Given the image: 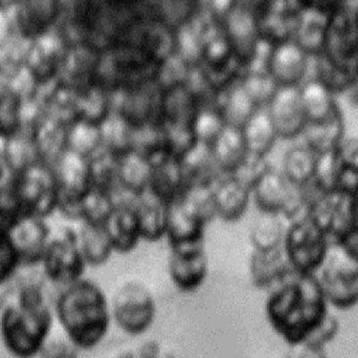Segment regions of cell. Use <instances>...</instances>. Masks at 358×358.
I'll list each match as a JSON object with an SVG mask.
<instances>
[{"instance_id": "60d3db41", "label": "cell", "mask_w": 358, "mask_h": 358, "mask_svg": "<svg viewBox=\"0 0 358 358\" xmlns=\"http://www.w3.org/2000/svg\"><path fill=\"white\" fill-rule=\"evenodd\" d=\"M336 243L338 244L350 258L358 262V223Z\"/></svg>"}, {"instance_id": "f546056e", "label": "cell", "mask_w": 358, "mask_h": 358, "mask_svg": "<svg viewBox=\"0 0 358 358\" xmlns=\"http://www.w3.org/2000/svg\"><path fill=\"white\" fill-rule=\"evenodd\" d=\"M242 130L248 153L260 157L271 151L279 137L268 113H254Z\"/></svg>"}, {"instance_id": "ab89813d", "label": "cell", "mask_w": 358, "mask_h": 358, "mask_svg": "<svg viewBox=\"0 0 358 358\" xmlns=\"http://www.w3.org/2000/svg\"><path fill=\"white\" fill-rule=\"evenodd\" d=\"M223 128L224 126L217 116L213 113H203L196 120L193 130L197 141L202 144L212 146Z\"/></svg>"}, {"instance_id": "5b68a950", "label": "cell", "mask_w": 358, "mask_h": 358, "mask_svg": "<svg viewBox=\"0 0 358 358\" xmlns=\"http://www.w3.org/2000/svg\"><path fill=\"white\" fill-rule=\"evenodd\" d=\"M317 56L357 79L358 6L344 2L329 13L323 50Z\"/></svg>"}, {"instance_id": "8fae6325", "label": "cell", "mask_w": 358, "mask_h": 358, "mask_svg": "<svg viewBox=\"0 0 358 358\" xmlns=\"http://www.w3.org/2000/svg\"><path fill=\"white\" fill-rule=\"evenodd\" d=\"M155 315V298L142 284L130 282L117 290L113 301V317L126 333H145L152 326Z\"/></svg>"}, {"instance_id": "8d00e7d4", "label": "cell", "mask_w": 358, "mask_h": 358, "mask_svg": "<svg viewBox=\"0 0 358 358\" xmlns=\"http://www.w3.org/2000/svg\"><path fill=\"white\" fill-rule=\"evenodd\" d=\"M252 109H254V103L252 99H250L248 92L238 90L233 95L227 105V119L229 126L243 130L248 120L254 115Z\"/></svg>"}, {"instance_id": "d6986e66", "label": "cell", "mask_w": 358, "mask_h": 358, "mask_svg": "<svg viewBox=\"0 0 358 358\" xmlns=\"http://www.w3.org/2000/svg\"><path fill=\"white\" fill-rule=\"evenodd\" d=\"M309 55L296 41H284L271 55L273 79L281 86H298L308 71Z\"/></svg>"}, {"instance_id": "b9f144b4", "label": "cell", "mask_w": 358, "mask_h": 358, "mask_svg": "<svg viewBox=\"0 0 358 358\" xmlns=\"http://www.w3.org/2000/svg\"><path fill=\"white\" fill-rule=\"evenodd\" d=\"M159 352V346L155 343H149V344H145L143 346L142 350H141V353H142V357H153Z\"/></svg>"}, {"instance_id": "5bb4252c", "label": "cell", "mask_w": 358, "mask_h": 358, "mask_svg": "<svg viewBox=\"0 0 358 358\" xmlns=\"http://www.w3.org/2000/svg\"><path fill=\"white\" fill-rule=\"evenodd\" d=\"M208 223L187 209L179 201L170 205L167 233L171 250H189L204 247V233Z\"/></svg>"}, {"instance_id": "1f68e13d", "label": "cell", "mask_w": 358, "mask_h": 358, "mask_svg": "<svg viewBox=\"0 0 358 358\" xmlns=\"http://www.w3.org/2000/svg\"><path fill=\"white\" fill-rule=\"evenodd\" d=\"M317 153L308 146H296L290 149L284 158V176L292 184L305 187L315 178Z\"/></svg>"}, {"instance_id": "e575fe53", "label": "cell", "mask_w": 358, "mask_h": 358, "mask_svg": "<svg viewBox=\"0 0 358 358\" xmlns=\"http://www.w3.org/2000/svg\"><path fill=\"white\" fill-rule=\"evenodd\" d=\"M115 204L107 191L92 187L80 204V219L84 223L104 226Z\"/></svg>"}, {"instance_id": "836d02e7", "label": "cell", "mask_w": 358, "mask_h": 358, "mask_svg": "<svg viewBox=\"0 0 358 358\" xmlns=\"http://www.w3.org/2000/svg\"><path fill=\"white\" fill-rule=\"evenodd\" d=\"M24 103L10 81V88L0 95V138L6 140L21 130L24 121Z\"/></svg>"}, {"instance_id": "e0dca14e", "label": "cell", "mask_w": 358, "mask_h": 358, "mask_svg": "<svg viewBox=\"0 0 358 358\" xmlns=\"http://www.w3.org/2000/svg\"><path fill=\"white\" fill-rule=\"evenodd\" d=\"M61 48L48 34L29 41L25 53L24 71L38 85L54 79L60 67Z\"/></svg>"}, {"instance_id": "7c38bea8", "label": "cell", "mask_w": 358, "mask_h": 358, "mask_svg": "<svg viewBox=\"0 0 358 358\" xmlns=\"http://www.w3.org/2000/svg\"><path fill=\"white\" fill-rule=\"evenodd\" d=\"M42 262L46 277L54 283L71 285L81 280L86 261L79 235L71 228L61 230L48 242Z\"/></svg>"}, {"instance_id": "74e56055", "label": "cell", "mask_w": 358, "mask_h": 358, "mask_svg": "<svg viewBox=\"0 0 358 358\" xmlns=\"http://www.w3.org/2000/svg\"><path fill=\"white\" fill-rule=\"evenodd\" d=\"M20 264V256L10 233L0 230V285L13 277Z\"/></svg>"}, {"instance_id": "d6a6232c", "label": "cell", "mask_w": 358, "mask_h": 358, "mask_svg": "<svg viewBox=\"0 0 358 358\" xmlns=\"http://www.w3.org/2000/svg\"><path fill=\"white\" fill-rule=\"evenodd\" d=\"M80 246L87 264L99 266L110 258L113 250L105 226L84 223L79 235Z\"/></svg>"}, {"instance_id": "d4e9b609", "label": "cell", "mask_w": 358, "mask_h": 358, "mask_svg": "<svg viewBox=\"0 0 358 358\" xmlns=\"http://www.w3.org/2000/svg\"><path fill=\"white\" fill-rule=\"evenodd\" d=\"M140 223L142 239L157 242L165 237L169 219L170 204L155 197L152 193L142 198L134 205Z\"/></svg>"}, {"instance_id": "6da1fadb", "label": "cell", "mask_w": 358, "mask_h": 358, "mask_svg": "<svg viewBox=\"0 0 358 358\" xmlns=\"http://www.w3.org/2000/svg\"><path fill=\"white\" fill-rule=\"evenodd\" d=\"M327 302L313 273L292 271L267 300V319L287 344L296 347L327 317Z\"/></svg>"}, {"instance_id": "ee69618b", "label": "cell", "mask_w": 358, "mask_h": 358, "mask_svg": "<svg viewBox=\"0 0 358 358\" xmlns=\"http://www.w3.org/2000/svg\"><path fill=\"white\" fill-rule=\"evenodd\" d=\"M353 200H355V220L358 223V191L357 193H353Z\"/></svg>"}, {"instance_id": "603a6c76", "label": "cell", "mask_w": 358, "mask_h": 358, "mask_svg": "<svg viewBox=\"0 0 358 358\" xmlns=\"http://www.w3.org/2000/svg\"><path fill=\"white\" fill-rule=\"evenodd\" d=\"M300 94L307 124L325 121L341 111L334 98L336 95L317 78L309 80L300 88Z\"/></svg>"}, {"instance_id": "7bdbcfd3", "label": "cell", "mask_w": 358, "mask_h": 358, "mask_svg": "<svg viewBox=\"0 0 358 358\" xmlns=\"http://www.w3.org/2000/svg\"><path fill=\"white\" fill-rule=\"evenodd\" d=\"M6 163H4L3 156L0 153V185L6 180Z\"/></svg>"}, {"instance_id": "30bf717a", "label": "cell", "mask_w": 358, "mask_h": 358, "mask_svg": "<svg viewBox=\"0 0 358 358\" xmlns=\"http://www.w3.org/2000/svg\"><path fill=\"white\" fill-rule=\"evenodd\" d=\"M252 191L261 212L280 214L288 220H296L301 212H306V198L302 187L292 184L279 172L267 170Z\"/></svg>"}, {"instance_id": "d590c367", "label": "cell", "mask_w": 358, "mask_h": 358, "mask_svg": "<svg viewBox=\"0 0 358 358\" xmlns=\"http://www.w3.org/2000/svg\"><path fill=\"white\" fill-rule=\"evenodd\" d=\"M102 141V134L98 125L92 122L79 120L67 132V149L83 157L94 153Z\"/></svg>"}, {"instance_id": "9a60e30c", "label": "cell", "mask_w": 358, "mask_h": 358, "mask_svg": "<svg viewBox=\"0 0 358 358\" xmlns=\"http://www.w3.org/2000/svg\"><path fill=\"white\" fill-rule=\"evenodd\" d=\"M10 235L20 256L21 264L42 262L50 242V229L43 218L23 216L10 229Z\"/></svg>"}, {"instance_id": "4316f807", "label": "cell", "mask_w": 358, "mask_h": 358, "mask_svg": "<svg viewBox=\"0 0 358 358\" xmlns=\"http://www.w3.org/2000/svg\"><path fill=\"white\" fill-rule=\"evenodd\" d=\"M306 146L315 153L334 151L344 140L345 122L342 111L319 123H308L305 128Z\"/></svg>"}, {"instance_id": "4fadbf2b", "label": "cell", "mask_w": 358, "mask_h": 358, "mask_svg": "<svg viewBox=\"0 0 358 358\" xmlns=\"http://www.w3.org/2000/svg\"><path fill=\"white\" fill-rule=\"evenodd\" d=\"M268 113L278 136L294 139L302 135L307 125V118L301 100L300 88L281 86L275 90Z\"/></svg>"}, {"instance_id": "ba28073f", "label": "cell", "mask_w": 358, "mask_h": 358, "mask_svg": "<svg viewBox=\"0 0 358 358\" xmlns=\"http://www.w3.org/2000/svg\"><path fill=\"white\" fill-rule=\"evenodd\" d=\"M320 280L328 302L336 308L348 310L358 304V262L338 244L329 248Z\"/></svg>"}, {"instance_id": "ac0fdd59", "label": "cell", "mask_w": 358, "mask_h": 358, "mask_svg": "<svg viewBox=\"0 0 358 358\" xmlns=\"http://www.w3.org/2000/svg\"><path fill=\"white\" fill-rule=\"evenodd\" d=\"M171 252L169 275L174 285L183 292H193L201 287L208 275L204 247Z\"/></svg>"}, {"instance_id": "7a4b0ae2", "label": "cell", "mask_w": 358, "mask_h": 358, "mask_svg": "<svg viewBox=\"0 0 358 358\" xmlns=\"http://www.w3.org/2000/svg\"><path fill=\"white\" fill-rule=\"evenodd\" d=\"M59 321L76 347L90 349L102 342L110 326L106 296L96 284L79 280L57 301Z\"/></svg>"}, {"instance_id": "8992f818", "label": "cell", "mask_w": 358, "mask_h": 358, "mask_svg": "<svg viewBox=\"0 0 358 358\" xmlns=\"http://www.w3.org/2000/svg\"><path fill=\"white\" fill-rule=\"evenodd\" d=\"M304 193L307 216L334 242L357 224L352 193L340 189L317 191L313 185L305 187Z\"/></svg>"}, {"instance_id": "cb8c5ba5", "label": "cell", "mask_w": 358, "mask_h": 358, "mask_svg": "<svg viewBox=\"0 0 358 358\" xmlns=\"http://www.w3.org/2000/svg\"><path fill=\"white\" fill-rule=\"evenodd\" d=\"M250 187L237 178L225 181L213 193L216 216L227 222H237L250 204Z\"/></svg>"}, {"instance_id": "277c9868", "label": "cell", "mask_w": 358, "mask_h": 358, "mask_svg": "<svg viewBox=\"0 0 358 358\" xmlns=\"http://www.w3.org/2000/svg\"><path fill=\"white\" fill-rule=\"evenodd\" d=\"M6 184L23 216L44 218L58 208L54 170L43 162L12 174Z\"/></svg>"}, {"instance_id": "484cf974", "label": "cell", "mask_w": 358, "mask_h": 358, "mask_svg": "<svg viewBox=\"0 0 358 358\" xmlns=\"http://www.w3.org/2000/svg\"><path fill=\"white\" fill-rule=\"evenodd\" d=\"M215 161L222 170L236 172L248 156V149L241 128L227 126L212 144Z\"/></svg>"}, {"instance_id": "ffe728a7", "label": "cell", "mask_w": 358, "mask_h": 358, "mask_svg": "<svg viewBox=\"0 0 358 358\" xmlns=\"http://www.w3.org/2000/svg\"><path fill=\"white\" fill-rule=\"evenodd\" d=\"M104 226L113 244V250L120 254H129L142 239L134 205H115Z\"/></svg>"}, {"instance_id": "4dcf8cb0", "label": "cell", "mask_w": 358, "mask_h": 358, "mask_svg": "<svg viewBox=\"0 0 358 358\" xmlns=\"http://www.w3.org/2000/svg\"><path fill=\"white\" fill-rule=\"evenodd\" d=\"M152 165L148 158L136 153H124L119 166V178L124 186L141 195L150 184Z\"/></svg>"}, {"instance_id": "f1b7e54d", "label": "cell", "mask_w": 358, "mask_h": 358, "mask_svg": "<svg viewBox=\"0 0 358 358\" xmlns=\"http://www.w3.org/2000/svg\"><path fill=\"white\" fill-rule=\"evenodd\" d=\"M283 216L273 212H261L255 220L250 231V240L255 250L267 252L284 245L286 231Z\"/></svg>"}, {"instance_id": "9c48e42d", "label": "cell", "mask_w": 358, "mask_h": 358, "mask_svg": "<svg viewBox=\"0 0 358 358\" xmlns=\"http://www.w3.org/2000/svg\"><path fill=\"white\" fill-rule=\"evenodd\" d=\"M58 209L71 219H80V204L92 188L87 158L66 149L55 162Z\"/></svg>"}, {"instance_id": "f35d334b", "label": "cell", "mask_w": 358, "mask_h": 358, "mask_svg": "<svg viewBox=\"0 0 358 358\" xmlns=\"http://www.w3.org/2000/svg\"><path fill=\"white\" fill-rule=\"evenodd\" d=\"M338 329H340V324L338 319L327 315L324 321L320 324L319 327L315 328L302 344L320 352H325L324 347L336 338Z\"/></svg>"}, {"instance_id": "3957f363", "label": "cell", "mask_w": 358, "mask_h": 358, "mask_svg": "<svg viewBox=\"0 0 358 358\" xmlns=\"http://www.w3.org/2000/svg\"><path fill=\"white\" fill-rule=\"evenodd\" d=\"M52 324V312L41 288L34 284L23 286L17 302L2 313L0 326L4 345L16 357H33L41 350Z\"/></svg>"}, {"instance_id": "2e32d148", "label": "cell", "mask_w": 358, "mask_h": 358, "mask_svg": "<svg viewBox=\"0 0 358 358\" xmlns=\"http://www.w3.org/2000/svg\"><path fill=\"white\" fill-rule=\"evenodd\" d=\"M57 16V0H18L15 23L19 35L27 40L46 35Z\"/></svg>"}, {"instance_id": "7402d4cb", "label": "cell", "mask_w": 358, "mask_h": 358, "mask_svg": "<svg viewBox=\"0 0 358 358\" xmlns=\"http://www.w3.org/2000/svg\"><path fill=\"white\" fill-rule=\"evenodd\" d=\"M33 128V124H23L16 135L6 139L2 156L10 174L22 172L41 162Z\"/></svg>"}, {"instance_id": "83f0119b", "label": "cell", "mask_w": 358, "mask_h": 358, "mask_svg": "<svg viewBox=\"0 0 358 358\" xmlns=\"http://www.w3.org/2000/svg\"><path fill=\"white\" fill-rule=\"evenodd\" d=\"M336 189L348 193L358 191V138L344 139L334 149Z\"/></svg>"}, {"instance_id": "44dd1931", "label": "cell", "mask_w": 358, "mask_h": 358, "mask_svg": "<svg viewBox=\"0 0 358 358\" xmlns=\"http://www.w3.org/2000/svg\"><path fill=\"white\" fill-rule=\"evenodd\" d=\"M292 271L284 246L267 252L255 250L250 259L252 283L261 289L281 284Z\"/></svg>"}, {"instance_id": "52a82bcc", "label": "cell", "mask_w": 358, "mask_h": 358, "mask_svg": "<svg viewBox=\"0 0 358 358\" xmlns=\"http://www.w3.org/2000/svg\"><path fill=\"white\" fill-rule=\"evenodd\" d=\"M328 235L306 214L296 219L286 231L284 249L292 270L313 273L327 256Z\"/></svg>"}]
</instances>
